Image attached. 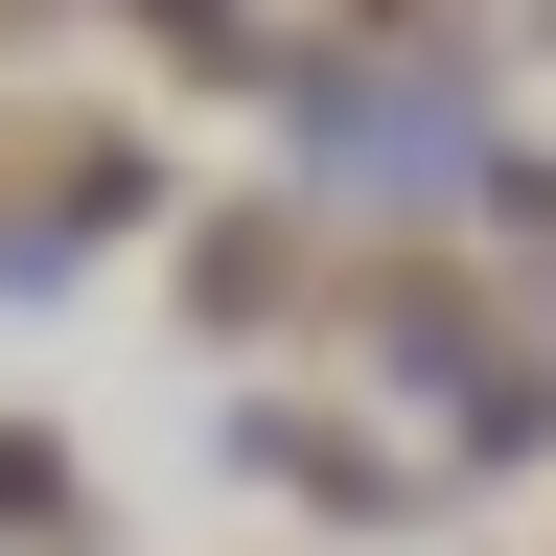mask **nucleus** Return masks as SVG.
<instances>
[{
  "instance_id": "1",
  "label": "nucleus",
  "mask_w": 556,
  "mask_h": 556,
  "mask_svg": "<svg viewBox=\"0 0 556 556\" xmlns=\"http://www.w3.org/2000/svg\"><path fill=\"white\" fill-rule=\"evenodd\" d=\"M302 278H325V255H302V208H232V232H208V255H186V302L278 348V325H302Z\"/></svg>"
},
{
  "instance_id": "2",
  "label": "nucleus",
  "mask_w": 556,
  "mask_h": 556,
  "mask_svg": "<svg viewBox=\"0 0 556 556\" xmlns=\"http://www.w3.org/2000/svg\"><path fill=\"white\" fill-rule=\"evenodd\" d=\"M70 510H93L70 441H47V417H0V556H70Z\"/></svg>"
}]
</instances>
